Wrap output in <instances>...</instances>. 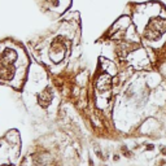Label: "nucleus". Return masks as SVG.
<instances>
[{
    "mask_svg": "<svg viewBox=\"0 0 166 166\" xmlns=\"http://www.w3.org/2000/svg\"><path fill=\"white\" fill-rule=\"evenodd\" d=\"M165 31H166V21L160 18V17H156L147 25L146 31H144V37L148 40H157Z\"/></svg>",
    "mask_w": 166,
    "mask_h": 166,
    "instance_id": "nucleus-1",
    "label": "nucleus"
},
{
    "mask_svg": "<svg viewBox=\"0 0 166 166\" xmlns=\"http://www.w3.org/2000/svg\"><path fill=\"white\" fill-rule=\"evenodd\" d=\"M66 51H68V42L62 37L56 38L53 40V43L51 44L49 52H51V56L53 57V60H61Z\"/></svg>",
    "mask_w": 166,
    "mask_h": 166,
    "instance_id": "nucleus-2",
    "label": "nucleus"
},
{
    "mask_svg": "<svg viewBox=\"0 0 166 166\" xmlns=\"http://www.w3.org/2000/svg\"><path fill=\"white\" fill-rule=\"evenodd\" d=\"M52 99H53V93L51 91V88H44L38 96V104L42 108H47L52 102Z\"/></svg>",
    "mask_w": 166,
    "mask_h": 166,
    "instance_id": "nucleus-3",
    "label": "nucleus"
}]
</instances>
